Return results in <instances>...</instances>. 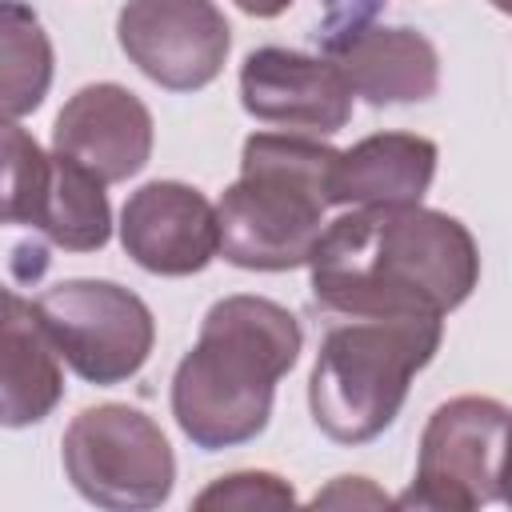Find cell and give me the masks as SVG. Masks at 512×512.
<instances>
[{
  "label": "cell",
  "mask_w": 512,
  "mask_h": 512,
  "mask_svg": "<svg viewBox=\"0 0 512 512\" xmlns=\"http://www.w3.org/2000/svg\"><path fill=\"white\" fill-rule=\"evenodd\" d=\"M332 316H448L480 284L472 232L424 204H368L332 220L308 260Z\"/></svg>",
  "instance_id": "cell-1"
},
{
  "label": "cell",
  "mask_w": 512,
  "mask_h": 512,
  "mask_svg": "<svg viewBox=\"0 0 512 512\" xmlns=\"http://www.w3.org/2000/svg\"><path fill=\"white\" fill-rule=\"evenodd\" d=\"M304 348L300 320L252 292L216 300L196 344L172 372V416L200 452L256 440L272 420L276 384Z\"/></svg>",
  "instance_id": "cell-2"
},
{
  "label": "cell",
  "mask_w": 512,
  "mask_h": 512,
  "mask_svg": "<svg viewBox=\"0 0 512 512\" xmlns=\"http://www.w3.org/2000/svg\"><path fill=\"white\" fill-rule=\"evenodd\" d=\"M340 152L304 132H252L240 176L224 188L220 256L244 272L304 268L328 228L332 168Z\"/></svg>",
  "instance_id": "cell-3"
},
{
  "label": "cell",
  "mask_w": 512,
  "mask_h": 512,
  "mask_svg": "<svg viewBox=\"0 0 512 512\" xmlns=\"http://www.w3.org/2000/svg\"><path fill=\"white\" fill-rule=\"evenodd\" d=\"M444 340L440 316H344L320 340L308 408L316 428L336 444H368L384 436Z\"/></svg>",
  "instance_id": "cell-4"
},
{
  "label": "cell",
  "mask_w": 512,
  "mask_h": 512,
  "mask_svg": "<svg viewBox=\"0 0 512 512\" xmlns=\"http://www.w3.org/2000/svg\"><path fill=\"white\" fill-rule=\"evenodd\" d=\"M68 484L96 508L148 512L172 496L176 456L160 424L132 404H92L60 436Z\"/></svg>",
  "instance_id": "cell-5"
},
{
  "label": "cell",
  "mask_w": 512,
  "mask_h": 512,
  "mask_svg": "<svg viewBox=\"0 0 512 512\" xmlns=\"http://www.w3.org/2000/svg\"><path fill=\"white\" fill-rule=\"evenodd\" d=\"M512 412L492 396H452L444 400L416 452V476L396 508L424 512H476L500 500V464L508 444Z\"/></svg>",
  "instance_id": "cell-6"
},
{
  "label": "cell",
  "mask_w": 512,
  "mask_h": 512,
  "mask_svg": "<svg viewBox=\"0 0 512 512\" xmlns=\"http://www.w3.org/2000/svg\"><path fill=\"white\" fill-rule=\"evenodd\" d=\"M36 312L64 364L96 388L132 380L156 344L152 308L116 280H60L36 296Z\"/></svg>",
  "instance_id": "cell-7"
},
{
  "label": "cell",
  "mask_w": 512,
  "mask_h": 512,
  "mask_svg": "<svg viewBox=\"0 0 512 512\" xmlns=\"http://www.w3.org/2000/svg\"><path fill=\"white\" fill-rule=\"evenodd\" d=\"M108 184L60 152H44L20 120H4V224L68 248L100 252L112 240Z\"/></svg>",
  "instance_id": "cell-8"
},
{
  "label": "cell",
  "mask_w": 512,
  "mask_h": 512,
  "mask_svg": "<svg viewBox=\"0 0 512 512\" xmlns=\"http://www.w3.org/2000/svg\"><path fill=\"white\" fill-rule=\"evenodd\" d=\"M116 40L152 84L200 92L224 72L232 28L216 0H128L116 16Z\"/></svg>",
  "instance_id": "cell-9"
},
{
  "label": "cell",
  "mask_w": 512,
  "mask_h": 512,
  "mask_svg": "<svg viewBox=\"0 0 512 512\" xmlns=\"http://www.w3.org/2000/svg\"><path fill=\"white\" fill-rule=\"evenodd\" d=\"M352 88L328 56H308L296 48H256L240 64V104L252 120L332 136L352 120Z\"/></svg>",
  "instance_id": "cell-10"
},
{
  "label": "cell",
  "mask_w": 512,
  "mask_h": 512,
  "mask_svg": "<svg viewBox=\"0 0 512 512\" xmlns=\"http://www.w3.org/2000/svg\"><path fill=\"white\" fill-rule=\"evenodd\" d=\"M120 244L152 276H196L220 256L216 204L184 180H148L120 208Z\"/></svg>",
  "instance_id": "cell-11"
},
{
  "label": "cell",
  "mask_w": 512,
  "mask_h": 512,
  "mask_svg": "<svg viewBox=\"0 0 512 512\" xmlns=\"http://www.w3.org/2000/svg\"><path fill=\"white\" fill-rule=\"evenodd\" d=\"M312 36L320 44V56H328L344 72L352 96L368 100L372 108L420 104L440 88V52L416 28L376 24V16H368Z\"/></svg>",
  "instance_id": "cell-12"
},
{
  "label": "cell",
  "mask_w": 512,
  "mask_h": 512,
  "mask_svg": "<svg viewBox=\"0 0 512 512\" xmlns=\"http://www.w3.org/2000/svg\"><path fill=\"white\" fill-rule=\"evenodd\" d=\"M152 112L124 84H84L52 124V152L76 160L104 184L136 176L152 156Z\"/></svg>",
  "instance_id": "cell-13"
},
{
  "label": "cell",
  "mask_w": 512,
  "mask_h": 512,
  "mask_svg": "<svg viewBox=\"0 0 512 512\" xmlns=\"http://www.w3.org/2000/svg\"><path fill=\"white\" fill-rule=\"evenodd\" d=\"M60 348L48 336L36 300L16 288L4 292V368H0V420L4 428H28L52 416L64 400Z\"/></svg>",
  "instance_id": "cell-14"
},
{
  "label": "cell",
  "mask_w": 512,
  "mask_h": 512,
  "mask_svg": "<svg viewBox=\"0 0 512 512\" xmlns=\"http://www.w3.org/2000/svg\"><path fill=\"white\" fill-rule=\"evenodd\" d=\"M440 148L416 132H376L340 152L332 168V204H420L432 188Z\"/></svg>",
  "instance_id": "cell-15"
},
{
  "label": "cell",
  "mask_w": 512,
  "mask_h": 512,
  "mask_svg": "<svg viewBox=\"0 0 512 512\" xmlns=\"http://www.w3.org/2000/svg\"><path fill=\"white\" fill-rule=\"evenodd\" d=\"M0 52H4V120L36 112L52 88V40L40 16L24 0L0 4Z\"/></svg>",
  "instance_id": "cell-16"
},
{
  "label": "cell",
  "mask_w": 512,
  "mask_h": 512,
  "mask_svg": "<svg viewBox=\"0 0 512 512\" xmlns=\"http://www.w3.org/2000/svg\"><path fill=\"white\" fill-rule=\"evenodd\" d=\"M196 508H288L296 504V492L276 472H228L196 492Z\"/></svg>",
  "instance_id": "cell-17"
},
{
  "label": "cell",
  "mask_w": 512,
  "mask_h": 512,
  "mask_svg": "<svg viewBox=\"0 0 512 512\" xmlns=\"http://www.w3.org/2000/svg\"><path fill=\"white\" fill-rule=\"evenodd\" d=\"M316 508H384L392 504L368 476H336L324 492L312 496Z\"/></svg>",
  "instance_id": "cell-18"
},
{
  "label": "cell",
  "mask_w": 512,
  "mask_h": 512,
  "mask_svg": "<svg viewBox=\"0 0 512 512\" xmlns=\"http://www.w3.org/2000/svg\"><path fill=\"white\" fill-rule=\"evenodd\" d=\"M240 12H248V16H256V20H272V16H280V12H288L292 8V0H232Z\"/></svg>",
  "instance_id": "cell-19"
},
{
  "label": "cell",
  "mask_w": 512,
  "mask_h": 512,
  "mask_svg": "<svg viewBox=\"0 0 512 512\" xmlns=\"http://www.w3.org/2000/svg\"><path fill=\"white\" fill-rule=\"evenodd\" d=\"M500 500L512 508V428H508V444H504V464H500Z\"/></svg>",
  "instance_id": "cell-20"
},
{
  "label": "cell",
  "mask_w": 512,
  "mask_h": 512,
  "mask_svg": "<svg viewBox=\"0 0 512 512\" xmlns=\"http://www.w3.org/2000/svg\"><path fill=\"white\" fill-rule=\"evenodd\" d=\"M488 4H492V8H500L504 16H512V0H488Z\"/></svg>",
  "instance_id": "cell-21"
}]
</instances>
